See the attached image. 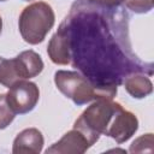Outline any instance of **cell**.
<instances>
[{
  "mask_svg": "<svg viewBox=\"0 0 154 154\" xmlns=\"http://www.w3.org/2000/svg\"><path fill=\"white\" fill-rule=\"evenodd\" d=\"M129 17L119 6L75 2L61 26L67 37L70 64L101 89H114L135 72L153 75V64L132 51Z\"/></svg>",
  "mask_w": 154,
  "mask_h": 154,
  "instance_id": "6da1fadb",
  "label": "cell"
},
{
  "mask_svg": "<svg viewBox=\"0 0 154 154\" xmlns=\"http://www.w3.org/2000/svg\"><path fill=\"white\" fill-rule=\"evenodd\" d=\"M137 128V118L111 99L95 100L73 125V129L85 135L90 146L99 140L101 134L123 143L136 132Z\"/></svg>",
  "mask_w": 154,
  "mask_h": 154,
  "instance_id": "7a4b0ae2",
  "label": "cell"
},
{
  "mask_svg": "<svg viewBox=\"0 0 154 154\" xmlns=\"http://www.w3.org/2000/svg\"><path fill=\"white\" fill-rule=\"evenodd\" d=\"M54 82L58 89L76 105H84L99 99H112L117 94L114 89L97 88L82 73L75 71H57Z\"/></svg>",
  "mask_w": 154,
  "mask_h": 154,
  "instance_id": "3957f363",
  "label": "cell"
},
{
  "mask_svg": "<svg viewBox=\"0 0 154 154\" xmlns=\"http://www.w3.org/2000/svg\"><path fill=\"white\" fill-rule=\"evenodd\" d=\"M54 24L52 7L42 1L34 2L25 7L19 16V31L25 42L37 45L42 42Z\"/></svg>",
  "mask_w": 154,
  "mask_h": 154,
  "instance_id": "277c9868",
  "label": "cell"
},
{
  "mask_svg": "<svg viewBox=\"0 0 154 154\" xmlns=\"http://www.w3.org/2000/svg\"><path fill=\"white\" fill-rule=\"evenodd\" d=\"M38 96L40 91L36 84L22 79L10 87V90L6 94V100L10 108L16 114H24L36 106Z\"/></svg>",
  "mask_w": 154,
  "mask_h": 154,
  "instance_id": "5b68a950",
  "label": "cell"
},
{
  "mask_svg": "<svg viewBox=\"0 0 154 154\" xmlns=\"http://www.w3.org/2000/svg\"><path fill=\"white\" fill-rule=\"evenodd\" d=\"M90 146L88 138L83 132L77 129H73L66 132L57 143H54L51 148L46 150V153H75L82 154L84 153Z\"/></svg>",
  "mask_w": 154,
  "mask_h": 154,
  "instance_id": "8992f818",
  "label": "cell"
},
{
  "mask_svg": "<svg viewBox=\"0 0 154 154\" xmlns=\"http://www.w3.org/2000/svg\"><path fill=\"white\" fill-rule=\"evenodd\" d=\"M12 60L16 73L20 81L37 76L43 69V61L41 57L34 51L22 52Z\"/></svg>",
  "mask_w": 154,
  "mask_h": 154,
  "instance_id": "52a82bcc",
  "label": "cell"
},
{
  "mask_svg": "<svg viewBox=\"0 0 154 154\" xmlns=\"http://www.w3.org/2000/svg\"><path fill=\"white\" fill-rule=\"evenodd\" d=\"M43 136L37 129H25L16 137L12 152L14 154H37L42 150Z\"/></svg>",
  "mask_w": 154,
  "mask_h": 154,
  "instance_id": "ba28073f",
  "label": "cell"
},
{
  "mask_svg": "<svg viewBox=\"0 0 154 154\" xmlns=\"http://www.w3.org/2000/svg\"><path fill=\"white\" fill-rule=\"evenodd\" d=\"M48 55L51 60L54 64L59 65H66L70 64L69 58V45H67V37L61 25H59L57 32L52 36L49 43H48Z\"/></svg>",
  "mask_w": 154,
  "mask_h": 154,
  "instance_id": "9c48e42d",
  "label": "cell"
},
{
  "mask_svg": "<svg viewBox=\"0 0 154 154\" xmlns=\"http://www.w3.org/2000/svg\"><path fill=\"white\" fill-rule=\"evenodd\" d=\"M123 83L128 93L131 96L137 97V99L149 95L153 90V84L150 79L146 77L144 73L142 72H135V73L129 75L128 77H125Z\"/></svg>",
  "mask_w": 154,
  "mask_h": 154,
  "instance_id": "30bf717a",
  "label": "cell"
},
{
  "mask_svg": "<svg viewBox=\"0 0 154 154\" xmlns=\"http://www.w3.org/2000/svg\"><path fill=\"white\" fill-rule=\"evenodd\" d=\"M14 114L16 113L10 108L7 103L6 95L0 94V129H5L7 125H10L14 119Z\"/></svg>",
  "mask_w": 154,
  "mask_h": 154,
  "instance_id": "8fae6325",
  "label": "cell"
},
{
  "mask_svg": "<svg viewBox=\"0 0 154 154\" xmlns=\"http://www.w3.org/2000/svg\"><path fill=\"white\" fill-rule=\"evenodd\" d=\"M125 6L135 13H146L153 8L154 0H122Z\"/></svg>",
  "mask_w": 154,
  "mask_h": 154,
  "instance_id": "7c38bea8",
  "label": "cell"
},
{
  "mask_svg": "<svg viewBox=\"0 0 154 154\" xmlns=\"http://www.w3.org/2000/svg\"><path fill=\"white\" fill-rule=\"evenodd\" d=\"M82 1H88L91 4L101 5V6H107V7H113V6H119L122 0H82Z\"/></svg>",
  "mask_w": 154,
  "mask_h": 154,
  "instance_id": "4fadbf2b",
  "label": "cell"
},
{
  "mask_svg": "<svg viewBox=\"0 0 154 154\" xmlns=\"http://www.w3.org/2000/svg\"><path fill=\"white\" fill-rule=\"evenodd\" d=\"M1 28H2V20H1V17H0V32H1Z\"/></svg>",
  "mask_w": 154,
  "mask_h": 154,
  "instance_id": "5bb4252c",
  "label": "cell"
},
{
  "mask_svg": "<svg viewBox=\"0 0 154 154\" xmlns=\"http://www.w3.org/2000/svg\"><path fill=\"white\" fill-rule=\"evenodd\" d=\"M1 60H2V57H0V63H1Z\"/></svg>",
  "mask_w": 154,
  "mask_h": 154,
  "instance_id": "9a60e30c",
  "label": "cell"
},
{
  "mask_svg": "<svg viewBox=\"0 0 154 154\" xmlns=\"http://www.w3.org/2000/svg\"><path fill=\"white\" fill-rule=\"evenodd\" d=\"M0 1H6V0H0Z\"/></svg>",
  "mask_w": 154,
  "mask_h": 154,
  "instance_id": "2e32d148",
  "label": "cell"
},
{
  "mask_svg": "<svg viewBox=\"0 0 154 154\" xmlns=\"http://www.w3.org/2000/svg\"><path fill=\"white\" fill-rule=\"evenodd\" d=\"M24 1H30V0H24Z\"/></svg>",
  "mask_w": 154,
  "mask_h": 154,
  "instance_id": "e0dca14e",
  "label": "cell"
},
{
  "mask_svg": "<svg viewBox=\"0 0 154 154\" xmlns=\"http://www.w3.org/2000/svg\"><path fill=\"white\" fill-rule=\"evenodd\" d=\"M79 1H82V0H79Z\"/></svg>",
  "mask_w": 154,
  "mask_h": 154,
  "instance_id": "ac0fdd59",
  "label": "cell"
}]
</instances>
